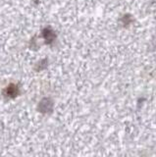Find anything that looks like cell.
I'll list each match as a JSON object with an SVG mask.
<instances>
[{
    "label": "cell",
    "instance_id": "6da1fadb",
    "mask_svg": "<svg viewBox=\"0 0 156 157\" xmlns=\"http://www.w3.org/2000/svg\"><path fill=\"white\" fill-rule=\"evenodd\" d=\"M44 36H45V39L46 40H48V42H51L53 39H54L55 36H54V33H53L50 29H45V32H44Z\"/></svg>",
    "mask_w": 156,
    "mask_h": 157
},
{
    "label": "cell",
    "instance_id": "7a4b0ae2",
    "mask_svg": "<svg viewBox=\"0 0 156 157\" xmlns=\"http://www.w3.org/2000/svg\"><path fill=\"white\" fill-rule=\"evenodd\" d=\"M121 21L123 22V25L124 26H129V25L133 22V19L130 16V15H125V16L121 19Z\"/></svg>",
    "mask_w": 156,
    "mask_h": 157
},
{
    "label": "cell",
    "instance_id": "3957f363",
    "mask_svg": "<svg viewBox=\"0 0 156 157\" xmlns=\"http://www.w3.org/2000/svg\"><path fill=\"white\" fill-rule=\"evenodd\" d=\"M7 90H8V92H7V94H8V95H10V96H12V97L16 96V91H17V90H16V87L14 86H9Z\"/></svg>",
    "mask_w": 156,
    "mask_h": 157
}]
</instances>
